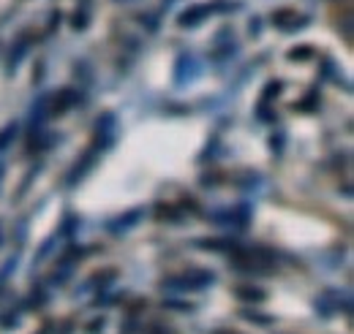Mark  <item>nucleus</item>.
Returning <instances> with one entry per match:
<instances>
[{
    "label": "nucleus",
    "instance_id": "f257e3e1",
    "mask_svg": "<svg viewBox=\"0 0 354 334\" xmlns=\"http://www.w3.org/2000/svg\"><path fill=\"white\" fill-rule=\"evenodd\" d=\"M213 280H216L213 272H199V269H194V272H185V275H180V277H169L164 286L172 288V291H202V288L213 286Z\"/></svg>",
    "mask_w": 354,
    "mask_h": 334
},
{
    "label": "nucleus",
    "instance_id": "f03ea898",
    "mask_svg": "<svg viewBox=\"0 0 354 334\" xmlns=\"http://www.w3.org/2000/svg\"><path fill=\"white\" fill-rule=\"evenodd\" d=\"M202 74V66L196 63L194 55H180L177 57V66H175V84H185V82H194L196 77Z\"/></svg>",
    "mask_w": 354,
    "mask_h": 334
},
{
    "label": "nucleus",
    "instance_id": "7ed1b4c3",
    "mask_svg": "<svg viewBox=\"0 0 354 334\" xmlns=\"http://www.w3.org/2000/svg\"><path fill=\"white\" fill-rule=\"evenodd\" d=\"M95 133H98L101 150H104V147H112V141H115V136H118V120H115V115H101L98 123H95Z\"/></svg>",
    "mask_w": 354,
    "mask_h": 334
},
{
    "label": "nucleus",
    "instance_id": "20e7f679",
    "mask_svg": "<svg viewBox=\"0 0 354 334\" xmlns=\"http://www.w3.org/2000/svg\"><path fill=\"white\" fill-rule=\"evenodd\" d=\"M210 14H213V8H210L207 3H202V6H191L188 11L180 14V28H199Z\"/></svg>",
    "mask_w": 354,
    "mask_h": 334
},
{
    "label": "nucleus",
    "instance_id": "39448f33",
    "mask_svg": "<svg viewBox=\"0 0 354 334\" xmlns=\"http://www.w3.org/2000/svg\"><path fill=\"white\" fill-rule=\"evenodd\" d=\"M142 215H145V209H131V212L120 215L115 223H109V231H112V234H126L129 228H133V226L142 220Z\"/></svg>",
    "mask_w": 354,
    "mask_h": 334
},
{
    "label": "nucleus",
    "instance_id": "423d86ee",
    "mask_svg": "<svg viewBox=\"0 0 354 334\" xmlns=\"http://www.w3.org/2000/svg\"><path fill=\"white\" fill-rule=\"evenodd\" d=\"M80 104V92L74 90V87H66V90H60L57 95H55V109L52 112H57V115H63V112H68L71 106H77Z\"/></svg>",
    "mask_w": 354,
    "mask_h": 334
},
{
    "label": "nucleus",
    "instance_id": "0eeeda50",
    "mask_svg": "<svg viewBox=\"0 0 354 334\" xmlns=\"http://www.w3.org/2000/svg\"><path fill=\"white\" fill-rule=\"evenodd\" d=\"M28 49H30L28 36H22L19 41L14 43V49L8 52V60H6V71H8V74H14V71L19 68V63H22V60H25V55H28Z\"/></svg>",
    "mask_w": 354,
    "mask_h": 334
},
{
    "label": "nucleus",
    "instance_id": "6e6552de",
    "mask_svg": "<svg viewBox=\"0 0 354 334\" xmlns=\"http://www.w3.org/2000/svg\"><path fill=\"white\" fill-rule=\"evenodd\" d=\"M234 296L240 299V302H248V304H259V302H265L267 293L262 288H254V286H240V288H234Z\"/></svg>",
    "mask_w": 354,
    "mask_h": 334
},
{
    "label": "nucleus",
    "instance_id": "1a4fd4ad",
    "mask_svg": "<svg viewBox=\"0 0 354 334\" xmlns=\"http://www.w3.org/2000/svg\"><path fill=\"white\" fill-rule=\"evenodd\" d=\"M17 133H19V126H17V123H8V126L0 130V155H3V153H8V150L14 147Z\"/></svg>",
    "mask_w": 354,
    "mask_h": 334
},
{
    "label": "nucleus",
    "instance_id": "9d476101",
    "mask_svg": "<svg viewBox=\"0 0 354 334\" xmlns=\"http://www.w3.org/2000/svg\"><path fill=\"white\" fill-rule=\"evenodd\" d=\"M14 269H17V255H11L6 264H3V269H0V291L6 288V283H8V277L14 275Z\"/></svg>",
    "mask_w": 354,
    "mask_h": 334
},
{
    "label": "nucleus",
    "instance_id": "9b49d317",
    "mask_svg": "<svg viewBox=\"0 0 354 334\" xmlns=\"http://www.w3.org/2000/svg\"><path fill=\"white\" fill-rule=\"evenodd\" d=\"M240 315H243L245 321H257V324H265V326L272 324V318H270V315H259V313H251V310H243Z\"/></svg>",
    "mask_w": 354,
    "mask_h": 334
},
{
    "label": "nucleus",
    "instance_id": "f8f14e48",
    "mask_svg": "<svg viewBox=\"0 0 354 334\" xmlns=\"http://www.w3.org/2000/svg\"><path fill=\"white\" fill-rule=\"evenodd\" d=\"M104 324H106L104 318H98V321H93V324H90V326H88V334H98V332H101V329H104Z\"/></svg>",
    "mask_w": 354,
    "mask_h": 334
},
{
    "label": "nucleus",
    "instance_id": "ddd939ff",
    "mask_svg": "<svg viewBox=\"0 0 354 334\" xmlns=\"http://www.w3.org/2000/svg\"><path fill=\"white\" fill-rule=\"evenodd\" d=\"M344 39L352 41V19H344Z\"/></svg>",
    "mask_w": 354,
    "mask_h": 334
},
{
    "label": "nucleus",
    "instance_id": "4468645a",
    "mask_svg": "<svg viewBox=\"0 0 354 334\" xmlns=\"http://www.w3.org/2000/svg\"><path fill=\"white\" fill-rule=\"evenodd\" d=\"M213 334H232V332H213Z\"/></svg>",
    "mask_w": 354,
    "mask_h": 334
},
{
    "label": "nucleus",
    "instance_id": "2eb2a0df",
    "mask_svg": "<svg viewBox=\"0 0 354 334\" xmlns=\"http://www.w3.org/2000/svg\"><path fill=\"white\" fill-rule=\"evenodd\" d=\"M335 3H341V0H335Z\"/></svg>",
    "mask_w": 354,
    "mask_h": 334
}]
</instances>
